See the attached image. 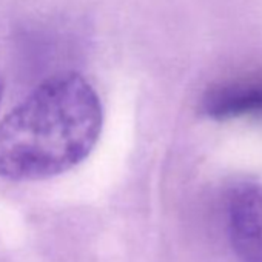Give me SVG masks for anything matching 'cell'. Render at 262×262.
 Masks as SVG:
<instances>
[{
  "label": "cell",
  "instance_id": "6da1fadb",
  "mask_svg": "<svg viewBox=\"0 0 262 262\" xmlns=\"http://www.w3.org/2000/svg\"><path fill=\"white\" fill-rule=\"evenodd\" d=\"M102 128V100L82 74L48 77L0 120V179L43 181L73 170Z\"/></svg>",
  "mask_w": 262,
  "mask_h": 262
},
{
  "label": "cell",
  "instance_id": "7a4b0ae2",
  "mask_svg": "<svg viewBox=\"0 0 262 262\" xmlns=\"http://www.w3.org/2000/svg\"><path fill=\"white\" fill-rule=\"evenodd\" d=\"M225 234L237 262H262V184L241 179L222 199Z\"/></svg>",
  "mask_w": 262,
  "mask_h": 262
},
{
  "label": "cell",
  "instance_id": "3957f363",
  "mask_svg": "<svg viewBox=\"0 0 262 262\" xmlns=\"http://www.w3.org/2000/svg\"><path fill=\"white\" fill-rule=\"evenodd\" d=\"M199 110L217 122L262 119V71L216 82L202 94Z\"/></svg>",
  "mask_w": 262,
  "mask_h": 262
},
{
  "label": "cell",
  "instance_id": "277c9868",
  "mask_svg": "<svg viewBox=\"0 0 262 262\" xmlns=\"http://www.w3.org/2000/svg\"><path fill=\"white\" fill-rule=\"evenodd\" d=\"M2 96H4V80L2 76H0V100H2Z\"/></svg>",
  "mask_w": 262,
  "mask_h": 262
}]
</instances>
